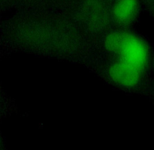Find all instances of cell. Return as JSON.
<instances>
[{
	"mask_svg": "<svg viewBox=\"0 0 154 150\" xmlns=\"http://www.w3.org/2000/svg\"><path fill=\"white\" fill-rule=\"evenodd\" d=\"M108 46L119 54L121 57L119 65L137 67L144 64L147 60L145 44L134 36L126 34L112 35L108 41Z\"/></svg>",
	"mask_w": 154,
	"mask_h": 150,
	"instance_id": "obj_1",
	"label": "cell"
},
{
	"mask_svg": "<svg viewBox=\"0 0 154 150\" xmlns=\"http://www.w3.org/2000/svg\"><path fill=\"white\" fill-rule=\"evenodd\" d=\"M138 10L137 0H119L112 8V13L116 19L127 23L134 19Z\"/></svg>",
	"mask_w": 154,
	"mask_h": 150,
	"instance_id": "obj_2",
	"label": "cell"
}]
</instances>
